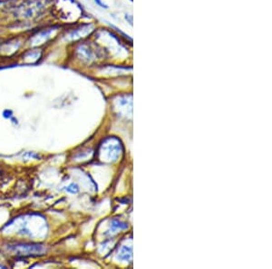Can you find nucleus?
<instances>
[{"label": "nucleus", "instance_id": "ddd939ff", "mask_svg": "<svg viewBox=\"0 0 272 269\" xmlns=\"http://www.w3.org/2000/svg\"><path fill=\"white\" fill-rule=\"evenodd\" d=\"M125 18L128 21V23L133 25V17L130 14H125Z\"/></svg>", "mask_w": 272, "mask_h": 269}, {"label": "nucleus", "instance_id": "39448f33", "mask_svg": "<svg viewBox=\"0 0 272 269\" xmlns=\"http://www.w3.org/2000/svg\"><path fill=\"white\" fill-rule=\"evenodd\" d=\"M72 27H64L57 41H62L67 46H71L78 41L90 38L97 31V27L94 23H76Z\"/></svg>", "mask_w": 272, "mask_h": 269}, {"label": "nucleus", "instance_id": "20e7f679", "mask_svg": "<svg viewBox=\"0 0 272 269\" xmlns=\"http://www.w3.org/2000/svg\"><path fill=\"white\" fill-rule=\"evenodd\" d=\"M51 16L58 18L59 22L65 26L78 23L83 16V6L77 0H54L52 5Z\"/></svg>", "mask_w": 272, "mask_h": 269}, {"label": "nucleus", "instance_id": "6e6552de", "mask_svg": "<svg viewBox=\"0 0 272 269\" xmlns=\"http://www.w3.org/2000/svg\"><path fill=\"white\" fill-rule=\"evenodd\" d=\"M9 249L17 255H38L45 252V247L38 244H17L9 246Z\"/></svg>", "mask_w": 272, "mask_h": 269}, {"label": "nucleus", "instance_id": "1a4fd4ad", "mask_svg": "<svg viewBox=\"0 0 272 269\" xmlns=\"http://www.w3.org/2000/svg\"><path fill=\"white\" fill-rule=\"evenodd\" d=\"M66 190L68 191L69 193L76 194V193H78V191H79V187H78V185H77V184L72 183L70 184L68 187L66 188Z\"/></svg>", "mask_w": 272, "mask_h": 269}, {"label": "nucleus", "instance_id": "f257e3e1", "mask_svg": "<svg viewBox=\"0 0 272 269\" xmlns=\"http://www.w3.org/2000/svg\"><path fill=\"white\" fill-rule=\"evenodd\" d=\"M54 0H5L3 12L10 17L13 24L19 26L35 27L42 25V21L51 16Z\"/></svg>", "mask_w": 272, "mask_h": 269}, {"label": "nucleus", "instance_id": "7ed1b4c3", "mask_svg": "<svg viewBox=\"0 0 272 269\" xmlns=\"http://www.w3.org/2000/svg\"><path fill=\"white\" fill-rule=\"evenodd\" d=\"M68 48L74 59L86 64L97 63V61L108 58L107 54L102 49V46L92 37L78 41L68 46Z\"/></svg>", "mask_w": 272, "mask_h": 269}, {"label": "nucleus", "instance_id": "4468645a", "mask_svg": "<svg viewBox=\"0 0 272 269\" xmlns=\"http://www.w3.org/2000/svg\"><path fill=\"white\" fill-rule=\"evenodd\" d=\"M2 39H3V37H0V46H1V42H2Z\"/></svg>", "mask_w": 272, "mask_h": 269}, {"label": "nucleus", "instance_id": "f03ea898", "mask_svg": "<svg viewBox=\"0 0 272 269\" xmlns=\"http://www.w3.org/2000/svg\"><path fill=\"white\" fill-rule=\"evenodd\" d=\"M65 26L58 22L42 24L26 33V47L49 48L57 42Z\"/></svg>", "mask_w": 272, "mask_h": 269}, {"label": "nucleus", "instance_id": "0eeeda50", "mask_svg": "<svg viewBox=\"0 0 272 269\" xmlns=\"http://www.w3.org/2000/svg\"><path fill=\"white\" fill-rule=\"evenodd\" d=\"M47 50L48 48L45 47H26L17 57L22 59L24 63L34 64L44 58Z\"/></svg>", "mask_w": 272, "mask_h": 269}, {"label": "nucleus", "instance_id": "9d476101", "mask_svg": "<svg viewBox=\"0 0 272 269\" xmlns=\"http://www.w3.org/2000/svg\"><path fill=\"white\" fill-rule=\"evenodd\" d=\"M95 4L97 5V6H99L100 8H102V9H108L109 6H108L107 4H105L103 2V0H94Z\"/></svg>", "mask_w": 272, "mask_h": 269}, {"label": "nucleus", "instance_id": "423d86ee", "mask_svg": "<svg viewBox=\"0 0 272 269\" xmlns=\"http://www.w3.org/2000/svg\"><path fill=\"white\" fill-rule=\"evenodd\" d=\"M26 48V33L3 37L0 46V57L12 58L18 56Z\"/></svg>", "mask_w": 272, "mask_h": 269}, {"label": "nucleus", "instance_id": "9b49d317", "mask_svg": "<svg viewBox=\"0 0 272 269\" xmlns=\"http://www.w3.org/2000/svg\"><path fill=\"white\" fill-rule=\"evenodd\" d=\"M126 248L127 247H124L123 250L120 253V258H123V259H126V260H129L131 258L130 253L126 252Z\"/></svg>", "mask_w": 272, "mask_h": 269}, {"label": "nucleus", "instance_id": "f8f14e48", "mask_svg": "<svg viewBox=\"0 0 272 269\" xmlns=\"http://www.w3.org/2000/svg\"><path fill=\"white\" fill-rule=\"evenodd\" d=\"M3 116H4V118H6V119L12 118V116H13V112H12L11 110H5V111L3 112Z\"/></svg>", "mask_w": 272, "mask_h": 269}]
</instances>
